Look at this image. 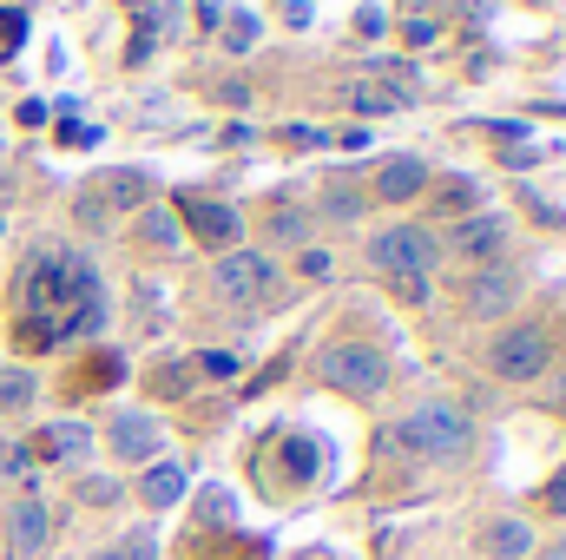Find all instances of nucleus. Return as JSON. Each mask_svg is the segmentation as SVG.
Here are the masks:
<instances>
[{
	"instance_id": "obj_1",
	"label": "nucleus",
	"mask_w": 566,
	"mask_h": 560,
	"mask_svg": "<svg viewBox=\"0 0 566 560\" xmlns=\"http://www.w3.org/2000/svg\"><path fill=\"white\" fill-rule=\"evenodd\" d=\"M20 297H27V336L33 343L106 323V297H99V278H93L86 258H33Z\"/></svg>"
},
{
	"instance_id": "obj_2",
	"label": "nucleus",
	"mask_w": 566,
	"mask_h": 560,
	"mask_svg": "<svg viewBox=\"0 0 566 560\" xmlns=\"http://www.w3.org/2000/svg\"><path fill=\"white\" fill-rule=\"evenodd\" d=\"M468 442H474V428H468V416H461V409L428 403V409H416V416L396 422L382 448L416 455V462H454V455H468Z\"/></svg>"
},
{
	"instance_id": "obj_3",
	"label": "nucleus",
	"mask_w": 566,
	"mask_h": 560,
	"mask_svg": "<svg viewBox=\"0 0 566 560\" xmlns=\"http://www.w3.org/2000/svg\"><path fill=\"white\" fill-rule=\"evenodd\" d=\"M494 376L501 383H534V376H547V363H554V343H547V330L541 323H514V330H501L494 336Z\"/></svg>"
},
{
	"instance_id": "obj_4",
	"label": "nucleus",
	"mask_w": 566,
	"mask_h": 560,
	"mask_svg": "<svg viewBox=\"0 0 566 560\" xmlns=\"http://www.w3.org/2000/svg\"><path fill=\"white\" fill-rule=\"evenodd\" d=\"M323 376H329V390H343V396H382V390H389V356H382L376 343H336V350L323 356Z\"/></svg>"
},
{
	"instance_id": "obj_5",
	"label": "nucleus",
	"mask_w": 566,
	"mask_h": 560,
	"mask_svg": "<svg viewBox=\"0 0 566 560\" xmlns=\"http://www.w3.org/2000/svg\"><path fill=\"white\" fill-rule=\"evenodd\" d=\"M369 258L382 265V278H396V271H416V278H428V265H441L434 238H428V231H416V225H389V231L369 245Z\"/></svg>"
},
{
	"instance_id": "obj_6",
	"label": "nucleus",
	"mask_w": 566,
	"mask_h": 560,
	"mask_svg": "<svg viewBox=\"0 0 566 560\" xmlns=\"http://www.w3.org/2000/svg\"><path fill=\"white\" fill-rule=\"evenodd\" d=\"M271 283H277V265L264 251H224L218 258V290L231 303H258V297H271Z\"/></svg>"
},
{
	"instance_id": "obj_7",
	"label": "nucleus",
	"mask_w": 566,
	"mask_h": 560,
	"mask_svg": "<svg viewBox=\"0 0 566 560\" xmlns=\"http://www.w3.org/2000/svg\"><path fill=\"white\" fill-rule=\"evenodd\" d=\"M145 191H151V178L145 172H106L93 191H80V225H106V205H145Z\"/></svg>"
},
{
	"instance_id": "obj_8",
	"label": "nucleus",
	"mask_w": 566,
	"mask_h": 560,
	"mask_svg": "<svg viewBox=\"0 0 566 560\" xmlns=\"http://www.w3.org/2000/svg\"><path fill=\"white\" fill-rule=\"evenodd\" d=\"M185 211V225L211 245V251H238V231H244V218L231 211V205H218V198H185L178 205Z\"/></svg>"
},
{
	"instance_id": "obj_9",
	"label": "nucleus",
	"mask_w": 566,
	"mask_h": 560,
	"mask_svg": "<svg viewBox=\"0 0 566 560\" xmlns=\"http://www.w3.org/2000/svg\"><path fill=\"white\" fill-rule=\"evenodd\" d=\"M501 245H507V225H501L494 211L461 218V225L448 231V251H454V258H468V265H494V258H501Z\"/></svg>"
},
{
	"instance_id": "obj_10",
	"label": "nucleus",
	"mask_w": 566,
	"mask_h": 560,
	"mask_svg": "<svg viewBox=\"0 0 566 560\" xmlns=\"http://www.w3.org/2000/svg\"><path fill=\"white\" fill-rule=\"evenodd\" d=\"M514 297H521V278H514L507 265H481L461 303H468V317H507V310H514Z\"/></svg>"
},
{
	"instance_id": "obj_11",
	"label": "nucleus",
	"mask_w": 566,
	"mask_h": 560,
	"mask_svg": "<svg viewBox=\"0 0 566 560\" xmlns=\"http://www.w3.org/2000/svg\"><path fill=\"white\" fill-rule=\"evenodd\" d=\"M336 100H343V106H356V113H369V120H376V113H402V106H409V93H396V86H389V80H376V73L343 80V86H336Z\"/></svg>"
},
{
	"instance_id": "obj_12",
	"label": "nucleus",
	"mask_w": 566,
	"mask_h": 560,
	"mask_svg": "<svg viewBox=\"0 0 566 560\" xmlns=\"http://www.w3.org/2000/svg\"><path fill=\"white\" fill-rule=\"evenodd\" d=\"M7 548H13V560H33L40 548H46V508H40L33 495L7 515Z\"/></svg>"
},
{
	"instance_id": "obj_13",
	"label": "nucleus",
	"mask_w": 566,
	"mask_h": 560,
	"mask_svg": "<svg viewBox=\"0 0 566 560\" xmlns=\"http://www.w3.org/2000/svg\"><path fill=\"white\" fill-rule=\"evenodd\" d=\"M422 185H428V165H422V158H389V165L376 172V191H382L389 205H409Z\"/></svg>"
},
{
	"instance_id": "obj_14",
	"label": "nucleus",
	"mask_w": 566,
	"mask_h": 560,
	"mask_svg": "<svg viewBox=\"0 0 566 560\" xmlns=\"http://www.w3.org/2000/svg\"><path fill=\"white\" fill-rule=\"evenodd\" d=\"M113 455H126V462H151V455H158V422L151 416H119L113 422Z\"/></svg>"
},
{
	"instance_id": "obj_15",
	"label": "nucleus",
	"mask_w": 566,
	"mask_h": 560,
	"mask_svg": "<svg viewBox=\"0 0 566 560\" xmlns=\"http://www.w3.org/2000/svg\"><path fill=\"white\" fill-rule=\"evenodd\" d=\"M185 481H191V468H185V462H151V468H145V481H139V495L151 501V508H171V501L185 495Z\"/></svg>"
},
{
	"instance_id": "obj_16",
	"label": "nucleus",
	"mask_w": 566,
	"mask_h": 560,
	"mask_svg": "<svg viewBox=\"0 0 566 560\" xmlns=\"http://www.w3.org/2000/svg\"><path fill=\"white\" fill-rule=\"evenodd\" d=\"M527 548H534V535H527L521 521H494V528H488V554L494 560H521Z\"/></svg>"
},
{
	"instance_id": "obj_17",
	"label": "nucleus",
	"mask_w": 566,
	"mask_h": 560,
	"mask_svg": "<svg viewBox=\"0 0 566 560\" xmlns=\"http://www.w3.org/2000/svg\"><path fill=\"white\" fill-rule=\"evenodd\" d=\"M277 455H283V468H290V481H310V475H316V442L290 435V442H283Z\"/></svg>"
},
{
	"instance_id": "obj_18",
	"label": "nucleus",
	"mask_w": 566,
	"mask_h": 560,
	"mask_svg": "<svg viewBox=\"0 0 566 560\" xmlns=\"http://www.w3.org/2000/svg\"><path fill=\"white\" fill-rule=\"evenodd\" d=\"M139 245H151V251L178 245V218H171V211H145L139 218Z\"/></svg>"
},
{
	"instance_id": "obj_19",
	"label": "nucleus",
	"mask_w": 566,
	"mask_h": 560,
	"mask_svg": "<svg viewBox=\"0 0 566 560\" xmlns=\"http://www.w3.org/2000/svg\"><path fill=\"white\" fill-rule=\"evenodd\" d=\"M468 205H474V185H468V178H441V185H434V211H448V218H461Z\"/></svg>"
},
{
	"instance_id": "obj_20",
	"label": "nucleus",
	"mask_w": 566,
	"mask_h": 560,
	"mask_svg": "<svg viewBox=\"0 0 566 560\" xmlns=\"http://www.w3.org/2000/svg\"><path fill=\"white\" fill-rule=\"evenodd\" d=\"M80 448H86V428L80 422H60V428L40 435V455H80Z\"/></svg>"
},
{
	"instance_id": "obj_21",
	"label": "nucleus",
	"mask_w": 566,
	"mask_h": 560,
	"mask_svg": "<svg viewBox=\"0 0 566 560\" xmlns=\"http://www.w3.org/2000/svg\"><path fill=\"white\" fill-rule=\"evenodd\" d=\"M218 33H224V46H231V53H244V46H258V20H251V13H231V20H224Z\"/></svg>"
},
{
	"instance_id": "obj_22",
	"label": "nucleus",
	"mask_w": 566,
	"mask_h": 560,
	"mask_svg": "<svg viewBox=\"0 0 566 560\" xmlns=\"http://www.w3.org/2000/svg\"><path fill=\"white\" fill-rule=\"evenodd\" d=\"M33 396V376L27 370H13V376H0V409H20Z\"/></svg>"
},
{
	"instance_id": "obj_23",
	"label": "nucleus",
	"mask_w": 566,
	"mask_h": 560,
	"mask_svg": "<svg viewBox=\"0 0 566 560\" xmlns=\"http://www.w3.org/2000/svg\"><path fill=\"white\" fill-rule=\"evenodd\" d=\"M271 238H283V245H296V238H303V218H296L290 205H277V211H271Z\"/></svg>"
},
{
	"instance_id": "obj_24",
	"label": "nucleus",
	"mask_w": 566,
	"mask_h": 560,
	"mask_svg": "<svg viewBox=\"0 0 566 560\" xmlns=\"http://www.w3.org/2000/svg\"><path fill=\"white\" fill-rule=\"evenodd\" d=\"M356 211H363L356 185H329V218H356Z\"/></svg>"
},
{
	"instance_id": "obj_25",
	"label": "nucleus",
	"mask_w": 566,
	"mask_h": 560,
	"mask_svg": "<svg viewBox=\"0 0 566 560\" xmlns=\"http://www.w3.org/2000/svg\"><path fill=\"white\" fill-rule=\"evenodd\" d=\"M389 290H396L402 303H422V297H428V278H416V271H396V278H389Z\"/></svg>"
},
{
	"instance_id": "obj_26",
	"label": "nucleus",
	"mask_w": 566,
	"mask_h": 560,
	"mask_svg": "<svg viewBox=\"0 0 566 560\" xmlns=\"http://www.w3.org/2000/svg\"><path fill=\"white\" fill-rule=\"evenodd\" d=\"M191 370H205V376H231V370H238V356H224V350H205Z\"/></svg>"
},
{
	"instance_id": "obj_27",
	"label": "nucleus",
	"mask_w": 566,
	"mask_h": 560,
	"mask_svg": "<svg viewBox=\"0 0 566 560\" xmlns=\"http://www.w3.org/2000/svg\"><path fill=\"white\" fill-rule=\"evenodd\" d=\"M547 508H554V515H566V468L547 481Z\"/></svg>"
},
{
	"instance_id": "obj_28",
	"label": "nucleus",
	"mask_w": 566,
	"mask_h": 560,
	"mask_svg": "<svg viewBox=\"0 0 566 560\" xmlns=\"http://www.w3.org/2000/svg\"><path fill=\"white\" fill-rule=\"evenodd\" d=\"M303 278H329V258L323 251H303Z\"/></svg>"
},
{
	"instance_id": "obj_29",
	"label": "nucleus",
	"mask_w": 566,
	"mask_h": 560,
	"mask_svg": "<svg viewBox=\"0 0 566 560\" xmlns=\"http://www.w3.org/2000/svg\"><path fill=\"white\" fill-rule=\"evenodd\" d=\"M80 495H86V501H113L119 488H113V481H80Z\"/></svg>"
},
{
	"instance_id": "obj_30",
	"label": "nucleus",
	"mask_w": 566,
	"mask_h": 560,
	"mask_svg": "<svg viewBox=\"0 0 566 560\" xmlns=\"http://www.w3.org/2000/svg\"><path fill=\"white\" fill-rule=\"evenodd\" d=\"M151 7L158 0H126V13H139V27H151Z\"/></svg>"
},
{
	"instance_id": "obj_31",
	"label": "nucleus",
	"mask_w": 566,
	"mask_h": 560,
	"mask_svg": "<svg viewBox=\"0 0 566 560\" xmlns=\"http://www.w3.org/2000/svg\"><path fill=\"white\" fill-rule=\"evenodd\" d=\"M541 560H566V535H560V541H554V548H547Z\"/></svg>"
},
{
	"instance_id": "obj_32",
	"label": "nucleus",
	"mask_w": 566,
	"mask_h": 560,
	"mask_svg": "<svg viewBox=\"0 0 566 560\" xmlns=\"http://www.w3.org/2000/svg\"><path fill=\"white\" fill-rule=\"evenodd\" d=\"M554 403H560V409H566V370H560V383H554Z\"/></svg>"
}]
</instances>
